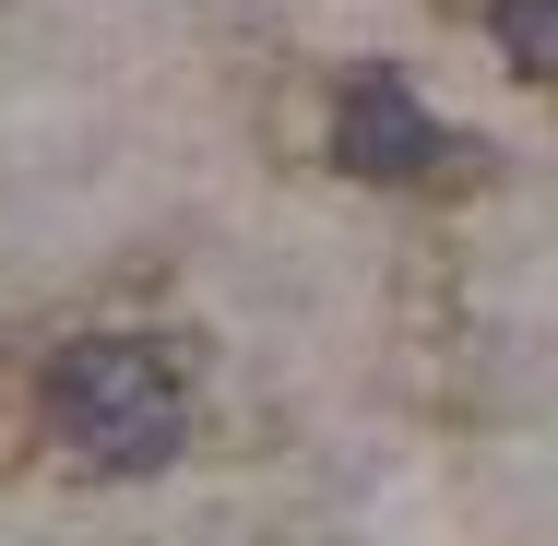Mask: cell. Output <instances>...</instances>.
Instances as JSON below:
<instances>
[{"label":"cell","mask_w":558,"mask_h":546,"mask_svg":"<svg viewBox=\"0 0 558 546\" xmlns=\"http://www.w3.org/2000/svg\"><path fill=\"white\" fill-rule=\"evenodd\" d=\"M48 439L84 475H155L191 439V380L143 344V332H84L48 368Z\"/></svg>","instance_id":"cell-1"},{"label":"cell","mask_w":558,"mask_h":546,"mask_svg":"<svg viewBox=\"0 0 558 546\" xmlns=\"http://www.w3.org/2000/svg\"><path fill=\"white\" fill-rule=\"evenodd\" d=\"M333 167L344 179H380V191L440 167V119L404 96V72H356L333 96Z\"/></svg>","instance_id":"cell-2"},{"label":"cell","mask_w":558,"mask_h":546,"mask_svg":"<svg viewBox=\"0 0 558 546\" xmlns=\"http://www.w3.org/2000/svg\"><path fill=\"white\" fill-rule=\"evenodd\" d=\"M487 36L523 84H558V0H487Z\"/></svg>","instance_id":"cell-3"}]
</instances>
